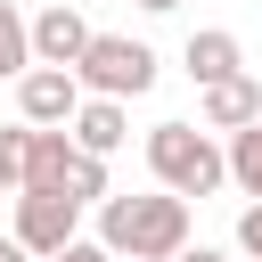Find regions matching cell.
Returning <instances> with one entry per match:
<instances>
[{
	"mask_svg": "<svg viewBox=\"0 0 262 262\" xmlns=\"http://www.w3.org/2000/svg\"><path fill=\"white\" fill-rule=\"evenodd\" d=\"M74 74H82L90 98H147V90H156V49L131 41V33H98Z\"/></svg>",
	"mask_w": 262,
	"mask_h": 262,
	"instance_id": "cell-3",
	"label": "cell"
},
{
	"mask_svg": "<svg viewBox=\"0 0 262 262\" xmlns=\"http://www.w3.org/2000/svg\"><path fill=\"white\" fill-rule=\"evenodd\" d=\"M66 196H74V205H106V196H115V180H106V156H74V172H66Z\"/></svg>",
	"mask_w": 262,
	"mask_h": 262,
	"instance_id": "cell-13",
	"label": "cell"
},
{
	"mask_svg": "<svg viewBox=\"0 0 262 262\" xmlns=\"http://www.w3.org/2000/svg\"><path fill=\"white\" fill-rule=\"evenodd\" d=\"M180 66H188V82H196V90H221V82H237V74H246V41H237L229 25H205V33H188Z\"/></svg>",
	"mask_w": 262,
	"mask_h": 262,
	"instance_id": "cell-7",
	"label": "cell"
},
{
	"mask_svg": "<svg viewBox=\"0 0 262 262\" xmlns=\"http://www.w3.org/2000/svg\"><path fill=\"white\" fill-rule=\"evenodd\" d=\"M49 262H115V254H106L98 237H74V246H66V254H49Z\"/></svg>",
	"mask_w": 262,
	"mask_h": 262,
	"instance_id": "cell-16",
	"label": "cell"
},
{
	"mask_svg": "<svg viewBox=\"0 0 262 262\" xmlns=\"http://www.w3.org/2000/svg\"><path fill=\"white\" fill-rule=\"evenodd\" d=\"M147 172L172 196H213V188H229V147H213V131H196V123H156Z\"/></svg>",
	"mask_w": 262,
	"mask_h": 262,
	"instance_id": "cell-2",
	"label": "cell"
},
{
	"mask_svg": "<svg viewBox=\"0 0 262 262\" xmlns=\"http://www.w3.org/2000/svg\"><path fill=\"white\" fill-rule=\"evenodd\" d=\"M98 246L131 262H180L188 254V196L147 188V196H106L98 205Z\"/></svg>",
	"mask_w": 262,
	"mask_h": 262,
	"instance_id": "cell-1",
	"label": "cell"
},
{
	"mask_svg": "<svg viewBox=\"0 0 262 262\" xmlns=\"http://www.w3.org/2000/svg\"><path fill=\"white\" fill-rule=\"evenodd\" d=\"M229 180H237V188H246V196L262 205V123L229 139Z\"/></svg>",
	"mask_w": 262,
	"mask_h": 262,
	"instance_id": "cell-12",
	"label": "cell"
},
{
	"mask_svg": "<svg viewBox=\"0 0 262 262\" xmlns=\"http://www.w3.org/2000/svg\"><path fill=\"white\" fill-rule=\"evenodd\" d=\"M74 156V131H25V188H66Z\"/></svg>",
	"mask_w": 262,
	"mask_h": 262,
	"instance_id": "cell-10",
	"label": "cell"
},
{
	"mask_svg": "<svg viewBox=\"0 0 262 262\" xmlns=\"http://www.w3.org/2000/svg\"><path fill=\"white\" fill-rule=\"evenodd\" d=\"M82 74H57V66H33L25 82H16V115L33 123V131H74V115H82Z\"/></svg>",
	"mask_w": 262,
	"mask_h": 262,
	"instance_id": "cell-5",
	"label": "cell"
},
{
	"mask_svg": "<svg viewBox=\"0 0 262 262\" xmlns=\"http://www.w3.org/2000/svg\"><path fill=\"white\" fill-rule=\"evenodd\" d=\"M0 262H33V254H25V246H16V237H0Z\"/></svg>",
	"mask_w": 262,
	"mask_h": 262,
	"instance_id": "cell-18",
	"label": "cell"
},
{
	"mask_svg": "<svg viewBox=\"0 0 262 262\" xmlns=\"http://www.w3.org/2000/svg\"><path fill=\"white\" fill-rule=\"evenodd\" d=\"M25 131L33 123H8L0 131V196H25Z\"/></svg>",
	"mask_w": 262,
	"mask_h": 262,
	"instance_id": "cell-14",
	"label": "cell"
},
{
	"mask_svg": "<svg viewBox=\"0 0 262 262\" xmlns=\"http://www.w3.org/2000/svg\"><path fill=\"white\" fill-rule=\"evenodd\" d=\"M139 8H147V16H172V8H180V0H139Z\"/></svg>",
	"mask_w": 262,
	"mask_h": 262,
	"instance_id": "cell-19",
	"label": "cell"
},
{
	"mask_svg": "<svg viewBox=\"0 0 262 262\" xmlns=\"http://www.w3.org/2000/svg\"><path fill=\"white\" fill-rule=\"evenodd\" d=\"M196 115H205V131H229V139H237V131H254V123H262V82H254V74H237V82L205 90V98H196Z\"/></svg>",
	"mask_w": 262,
	"mask_h": 262,
	"instance_id": "cell-8",
	"label": "cell"
},
{
	"mask_svg": "<svg viewBox=\"0 0 262 262\" xmlns=\"http://www.w3.org/2000/svg\"><path fill=\"white\" fill-rule=\"evenodd\" d=\"M180 262H229V254H221V246H188Z\"/></svg>",
	"mask_w": 262,
	"mask_h": 262,
	"instance_id": "cell-17",
	"label": "cell"
},
{
	"mask_svg": "<svg viewBox=\"0 0 262 262\" xmlns=\"http://www.w3.org/2000/svg\"><path fill=\"white\" fill-rule=\"evenodd\" d=\"M90 41H98V25H90L74 0H49V8L33 16V57L57 66V74H74V66L90 57Z\"/></svg>",
	"mask_w": 262,
	"mask_h": 262,
	"instance_id": "cell-6",
	"label": "cell"
},
{
	"mask_svg": "<svg viewBox=\"0 0 262 262\" xmlns=\"http://www.w3.org/2000/svg\"><path fill=\"white\" fill-rule=\"evenodd\" d=\"M33 262H49V254H66L74 237H82V205L66 196V188H25L16 196V229H8Z\"/></svg>",
	"mask_w": 262,
	"mask_h": 262,
	"instance_id": "cell-4",
	"label": "cell"
},
{
	"mask_svg": "<svg viewBox=\"0 0 262 262\" xmlns=\"http://www.w3.org/2000/svg\"><path fill=\"white\" fill-rule=\"evenodd\" d=\"M123 139H131L123 98H82V115H74V147H82V156H115Z\"/></svg>",
	"mask_w": 262,
	"mask_h": 262,
	"instance_id": "cell-9",
	"label": "cell"
},
{
	"mask_svg": "<svg viewBox=\"0 0 262 262\" xmlns=\"http://www.w3.org/2000/svg\"><path fill=\"white\" fill-rule=\"evenodd\" d=\"M237 254H246V262H262V205H246V213H237Z\"/></svg>",
	"mask_w": 262,
	"mask_h": 262,
	"instance_id": "cell-15",
	"label": "cell"
},
{
	"mask_svg": "<svg viewBox=\"0 0 262 262\" xmlns=\"http://www.w3.org/2000/svg\"><path fill=\"white\" fill-rule=\"evenodd\" d=\"M41 57H33V16L16 0H0V82H25Z\"/></svg>",
	"mask_w": 262,
	"mask_h": 262,
	"instance_id": "cell-11",
	"label": "cell"
}]
</instances>
